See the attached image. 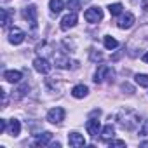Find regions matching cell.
<instances>
[{
	"label": "cell",
	"instance_id": "4316f807",
	"mask_svg": "<svg viewBox=\"0 0 148 148\" xmlns=\"http://www.w3.org/2000/svg\"><path fill=\"white\" fill-rule=\"evenodd\" d=\"M25 91H28V84L21 86V87H19L18 91H16V92H18V96H16V98H23V96H25Z\"/></svg>",
	"mask_w": 148,
	"mask_h": 148
},
{
	"label": "cell",
	"instance_id": "d4e9b609",
	"mask_svg": "<svg viewBox=\"0 0 148 148\" xmlns=\"http://www.w3.org/2000/svg\"><path fill=\"white\" fill-rule=\"evenodd\" d=\"M91 59H92V61H101V59H103V54H101V52H96V51L92 49V51H91Z\"/></svg>",
	"mask_w": 148,
	"mask_h": 148
},
{
	"label": "cell",
	"instance_id": "ffe728a7",
	"mask_svg": "<svg viewBox=\"0 0 148 148\" xmlns=\"http://www.w3.org/2000/svg\"><path fill=\"white\" fill-rule=\"evenodd\" d=\"M134 80H136L138 86H141V87H148V75H146V73H138V75L134 77Z\"/></svg>",
	"mask_w": 148,
	"mask_h": 148
},
{
	"label": "cell",
	"instance_id": "603a6c76",
	"mask_svg": "<svg viewBox=\"0 0 148 148\" xmlns=\"http://www.w3.org/2000/svg\"><path fill=\"white\" fill-rule=\"evenodd\" d=\"M117 45H119V42H117L113 37H105V47H106L108 51H112V49H117Z\"/></svg>",
	"mask_w": 148,
	"mask_h": 148
},
{
	"label": "cell",
	"instance_id": "2e32d148",
	"mask_svg": "<svg viewBox=\"0 0 148 148\" xmlns=\"http://www.w3.org/2000/svg\"><path fill=\"white\" fill-rule=\"evenodd\" d=\"M113 136H115V129H113V125H112V124L105 125L103 131H101V139H103V141H110V139H113Z\"/></svg>",
	"mask_w": 148,
	"mask_h": 148
},
{
	"label": "cell",
	"instance_id": "484cf974",
	"mask_svg": "<svg viewBox=\"0 0 148 148\" xmlns=\"http://www.w3.org/2000/svg\"><path fill=\"white\" fill-rule=\"evenodd\" d=\"M108 143H110V146H125V141H122V139H110Z\"/></svg>",
	"mask_w": 148,
	"mask_h": 148
},
{
	"label": "cell",
	"instance_id": "3957f363",
	"mask_svg": "<svg viewBox=\"0 0 148 148\" xmlns=\"http://www.w3.org/2000/svg\"><path fill=\"white\" fill-rule=\"evenodd\" d=\"M84 18H86L87 23H92V25H94V23H99V21L103 19V11H101L99 7H91V9L86 11Z\"/></svg>",
	"mask_w": 148,
	"mask_h": 148
},
{
	"label": "cell",
	"instance_id": "e0dca14e",
	"mask_svg": "<svg viewBox=\"0 0 148 148\" xmlns=\"http://www.w3.org/2000/svg\"><path fill=\"white\" fill-rule=\"evenodd\" d=\"M49 9H51V12L59 14L64 9V2L63 0H49Z\"/></svg>",
	"mask_w": 148,
	"mask_h": 148
},
{
	"label": "cell",
	"instance_id": "6da1fadb",
	"mask_svg": "<svg viewBox=\"0 0 148 148\" xmlns=\"http://www.w3.org/2000/svg\"><path fill=\"white\" fill-rule=\"evenodd\" d=\"M139 115H138V112H134V110H131V108H122L119 113H117V122H119V125L122 127V129H125V131H134L138 125H139Z\"/></svg>",
	"mask_w": 148,
	"mask_h": 148
},
{
	"label": "cell",
	"instance_id": "5b68a950",
	"mask_svg": "<svg viewBox=\"0 0 148 148\" xmlns=\"http://www.w3.org/2000/svg\"><path fill=\"white\" fill-rule=\"evenodd\" d=\"M25 32L21 30V28H18V26H14V28H11L9 30V42L11 44H14V45H19L23 40H25Z\"/></svg>",
	"mask_w": 148,
	"mask_h": 148
},
{
	"label": "cell",
	"instance_id": "4fadbf2b",
	"mask_svg": "<svg viewBox=\"0 0 148 148\" xmlns=\"http://www.w3.org/2000/svg\"><path fill=\"white\" fill-rule=\"evenodd\" d=\"M51 139H52V132L45 131V132H42V134H37V136H35L33 145H35V146H45V145H49V143H51Z\"/></svg>",
	"mask_w": 148,
	"mask_h": 148
},
{
	"label": "cell",
	"instance_id": "9a60e30c",
	"mask_svg": "<svg viewBox=\"0 0 148 148\" xmlns=\"http://www.w3.org/2000/svg\"><path fill=\"white\" fill-rule=\"evenodd\" d=\"M54 59H56V66H59V68H70V58L64 56L63 52L54 54Z\"/></svg>",
	"mask_w": 148,
	"mask_h": 148
},
{
	"label": "cell",
	"instance_id": "cb8c5ba5",
	"mask_svg": "<svg viewBox=\"0 0 148 148\" xmlns=\"http://www.w3.org/2000/svg\"><path fill=\"white\" fill-rule=\"evenodd\" d=\"M139 136L148 138V120H145V122H143V125L139 127Z\"/></svg>",
	"mask_w": 148,
	"mask_h": 148
},
{
	"label": "cell",
	"instance_id": "9c48e42d",
	"mask_svg": "<svg viewBox=\"0 0 148 148\" xmlns=\"http://www.w3.org/2000/svg\"><path fill=\"white\" fill-rule=\"evenodd\" d=\"M68 143H70V146H73V148H82V146H86V139H84V136L79 134V132H70V134H68Z\"/></svg>",
	"mask_w": 148,
	"mask_h": 148
},
{
	"label": "cell",
	"instance_id": "ba28073f",
	"mask_svg": "<svg viewBox=\"0 0 148 148\" xmlns=\"http://www.w3.org/2000/svg\"><path fill=\"white\" fill-rule=\"evenodd\" d=\"M23 18H25L26 21H30V25L35 28V26H37V7H35V5L25 7V9H23Z\"/></svg>",
	"mask_w": 148,
	"mask_h": 148
},
{
	"label": "cell",
	"instance_id": "277c9868",
	"mask_svg": "<svg viewBox=\"0 0 148 148\" xmlns=\"http://www.w3.org/2000/svg\"><path fill=\"white\" fill-rule=\"evenodd\" d=\"M64 110L61 108V106H56V108H51L49 112H47V120L51 122V124H59L63 119H64Z\"/></svg>",
	"mask_w": 148,
	"mask_h": 148
},
{
	"label": "cell",
	"instance_id": "83f0119b",
	"mask_svg": "<svg viewBox=\"0 0 148 148\" xmlns=\"http://www.w3.org/2000/svg\"><path fill=\"white\" fill-rule=\"evenodd\" d=\"M7 127H9V125H7V120H5V119H0V132H5Z\"/></svg>",
	"mask_w": 148,
	"mask_h": 148
},
{
	"label": "cell",
	"instance_id": "d6986e66",
	"mask_svg": "<svg viewBox=\"0 0 148 148\" xmlns=\"http://www.w3.org/2000/svg\"><path fill=\"white\" fill-rule=\"evenodd\" d=\"M9 21H11L9 11H7V9H0V25H2V28H7Z\"/></svg>",
	"mask_w": 148,
	"mask_h": 148
},
{
	"label": "cell",
	"instance_id": "5bb4252c",
	"mask_svg": "<svg viewBox=\"0 0 148 148\" xmlns=\"http://www.w3.org/2000/svg\"><path fill=\"white\" fill-rule=\"evenodd\" d=\"M87 92H89V89H87V86H84V84H79V86H75V87L71 89V96H73V98H77V99L86 98Z\"/></svg>",
	"mask_w": 148,
	"mask_h": 148
},
{
	"label": "cell",
	"instance_id": "8fae6325",
	"mask_svg": "<svg viewBox=\"0 0 148 148\" xmlns=\"http://www.w3.org/2000/svg\"><path fill=\"white\" fill-rule=\"evenodd\" d=\"M86 129H87V132H89V136H98L99 134V131H101V124H99V120H96V119H89L87 120V124H86Z\"/></svg>",
	"mask_w": 148,
	"mask_h": 148
},
{
	"label": "cell",
	"instance_id": "30bf717a",
	"mask_svg": "<svg viewBox=\"0 0 148 148\" xmlns=\"http://www.w3.org/2000/svg\"><path fill=\"white\" fill-rule=\"evenodd\" d=\"M77 21H79L77 12H70V14H66V16L61 19V30H70V28H73V26L77 25Z\"/></svg>",
	"mask_w": 148,
	"mask_h": 148
},
{
	"label": "cell",
	"instance_id": "7c38bea8",
	"mask_svg": "<svg viewBox=\"0 0 148 148\" xmlns=\"http://www.w3.org/2000/svg\"><path fill=\"white\" fill-rule=\"evenodd\" d=\"M4 79L9 84H18V82H21L23 75H21V71H18V70H7V71H4Z\"/></svg>",
	"mask_w": 148,
	"mask_h": 148
},
{
	"label": "cell",
	"instance_id": "44dd1931",
	"mask_svg": "<svg viewBox=\"0 0 148 148\" xmlns=\"http://www.w3.org/2000/svg\"><path fill=\"white\" fill-rule=\"evenodd\" d=\"M66 5H68V9H71V12H79V11H80V7H82L80 0H68Z\"/></svg>",
	"mask_w": 148,
	"mask_h": 148
},
{
	"label": "cell",
	"instance_id": "7402d4cb",
	"mask_svg": "<svg viewBox=\"0 0 148 148\" xmlns=\"http://www.w3.org/2000/svg\"><path fill=\"white\" fill-rule=\"evenodd\" d=\"M122 4H110V7H108V11H110V14L112 16H120L122 14Z\"/></svg>",
	"mask_w": 148,
	"mask_h": 148
},
{
	"label": "cell",
	"instance_id": "8992f818",
	"mask_svg": "<svg viewBox=\"0 0 148 148\" xmlns=\"http://www.w3.org/2000/svg\"><path fill=\"white\" fill-rule=\"evenodd\" d=\"M33 68L38 71V73H44V75H45V73H49L51 71V63L45 59V58H35L33 59Z\"/></svg>",
	"mask_w": 148,
	"mask_h": 148
},
{
	"label": "cell",
	"instance_id": "52a82bcc",
	"mask_svg": "<svg viewBox=\"0 0 148 148\" xmlns=\"http://www.w3.org/2000/svg\"><path fill=\"white\" fill-rule=\"evenodd\" d=\"M134 21H136L134 14H132V12H125V14L117 21V26H119L120 30H129V28L134 25Z\"/></svg>",
	"mask_w": 148,
	"mask_h": 148
},
{
	"label": "cell",
	"instance_id": "f546056e",
	"mask_svg": "<svg viewBox=\"0 0 148 148\" xmlns=\"http://www.w3.org/2000/svg\"><path fill=\"white\" fill-rule=\"evenodd\" d=\"M141 146H148V141H143V143H141Z\"/></svg>",
	"mask_w": 148,
	"mask_h": 148
},
{
	"label": "cell",
	"instance_id": "7a4b0ae2",
	"mask_svg": "<svg viewBox=\"0 0 148 148\" xmlns=\"http://www.w3.org/2000/svg\"><path fill=\"white\" fill-rule=\"evenodd\" d=\"M113 77H115V71L110 66L101 64V66H98V70L94 73V82L96 84H103L105 80H113Z\"/></svg>",
	"mask_w": 148,
	"mask_h": 148
},
{
	"label": "cell",
	"instance_id": "f1b7e54d",
	"mask_svg": "<svg viewBox=\"0 0 148 148\" xmlns=\"http://www.w3.org/2000/svg\"><path fill=\"white\" fill-rule=\"evenodd\" d=\"M143 61H145V63H148V52H146V54H143Z\"/></svg>",
	"mask_w": 148,
	"mask_h": 148
},
{
	"label": "cell",
	"instance_id": "ac0fdd59",
	"mask_svg": "<svg viewBox=\"0 0 148 148\" xmlns=\"http://www.w3.org/2000/svg\"><path fill=\"white\" fill-rule=\"evenodd\" d=\"M19 132H21V124H19V120H16V119L9 120V134L16 138V136H19Z\"/></svg>",
	"mask_w": 148,
	"mask_h": 148
}]
</instances>
